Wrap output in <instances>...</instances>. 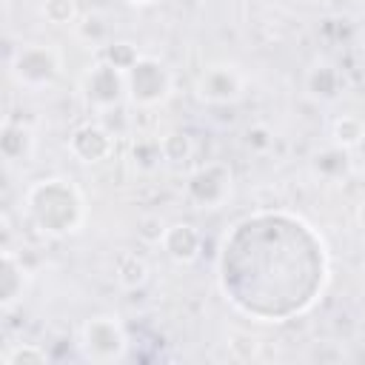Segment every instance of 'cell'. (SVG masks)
Wrapping results in <instances>:
<instances>
[{"mask_svg":"<svg viewBox=\"0 0 365 365\" xmlns=\"http://www.w3.org/2000/svg\"><path fill=\"white\" fill-rule=\"evenodd\" d=\"M23 359H37V362H40V359H46V354H40V351H34V348H17L14 354L6 356L9 365H17V362H23Z\"/></svg>","mask_w":365,"mask_h":365,"instance_id":"cell-8","label":"cell"},{"mask_svg":"<svg viewBox=\"0 0 365 365\" xmlns=\"http://www.w3.org/2000/svg\"><path fill=\"white\" fill-rule=\"evenodd\" d=\"M145 277H148V268H145V262L137 254H123L117 259V279H120V285L137 288V285L145 282Z\"/></svg>","mask_w":365,"mask_h":365,"instance_id":"cell-5","label":"cell"},{"mask_svg":"<svg viewBox=\"0 0 365 365\" xmlns=\"http://www.w3.org/2000/svg\"><path fill=\"white\" fill-rule=\"evenodd\" d=\"M334 134H336L339 143L354 145V143H359V137H362V125H359V120L345 117V120H339V123L334 125Z\"/></svg>","mask_w":365,"mask_h":365,"instance_id":"cell-7","label":"cell"},{"mask_svg":"<svg viewBox=\"0 0 365 365\" xmlns=\"http://www.w3.org/2000/svg\"><path fill=\"white\" fill-rule=\"evenodd\" d=\"M168 77L157 60H137L131 66V91L140 103H154L157 97L165 94Z\"/></svg>","mask_w":365,"mask_h":365,"instance_id":"cell-1","label":"cell"},{"mask_svg":"<svg viewBox=\"0 0 365 365\" xmlns=\"http://www.w3.org/2000/svg\"><path fill=\"white\" fill-rule=\"evenodd\" d=\"M83 145H88V148L80 151V157L86 163H94V160H103L111 151V137L97 125H86L71 137V148H83Z\"/></svg>","mask_w":365,"mask_h":365,"instance_id":"cell-3","label":"cell"},{"mask_svg":"<svg viewBox=\"0 0 365 365\" xmlns=\"http://www.w3.org/2000/svg\"><path fill=\"white\" fill-rule=\"evenodd\" d=\"M163 242H165V251L180 259V262H188L197 257V248H200V237L191 225H174L163 234Z\"/></svg>","mask_w":365,"mask_h":365,"instance_id":"cell-2","label":"cell"},{"mask_svg":"<svg viewBox=\"0 0 365 365\" xmlns=\"http://www.w3.org/2000/svg\"><path fill=\"white\" fill-rule=\"evenodd\" d=\"M43 14H46L51 23H68V20H74L77 6H74V0H46Z\"/></svg>","mask_w":365,"mask_h":365,"instance_id":"cell-6","label":"cell"},{"mask_svg":"<svg viewBox=\"0 0 365 365\" xmlns=\"http://www.w3.org/2000/svg\"><path fill=\"white\" fill-rule=\"evenodd\" d=\"M202 97L208 100H231L237 91H240V80L234 71L228 68H211L205 77H202V86H200Z\"/></svg>","mask_w":365,"mask_h":365,"instance_id":"cell-4","label":"cell"},{"mask_svg":"<svg viewBox=\"0 0 365 365\" xmlns=\"http://www.w3.org/2000/svg\"><path fill=\"white\" fill-rule=\"evenodd\" d=\"M359 220L365 222V202H362V208H359Z\"/></svg>","mask_w":365,"mask_h":365,"instance_id":"cell-9","label":"cell"}]
</instances>
